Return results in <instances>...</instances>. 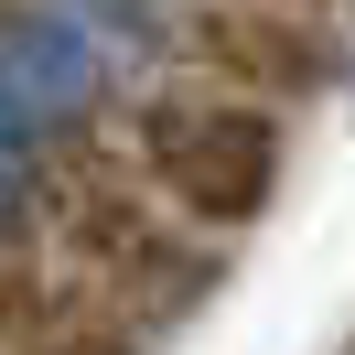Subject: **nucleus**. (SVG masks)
<instances>
[{
	"instance_id": "obj_1",
	"label": "nucleus",
	"mask_w": 355,
	"mask_h": 355,
	"mask_svg": "<svg viewBox=\"0 0 355 355\" xmlns=\"http://www.w3.org/2000/svg\"><path fill=\"white\" fill-rule=\"evenodd\" d=\"M140 173L194 226H248L280 183V130L248 97H151L140 108Z\"/></svg>"
},
{
	"instance_id": "obj_2",
	"label": "nucleus",
	"mask_w": 355,
	"mask_h": 355,
	"mask_svg": "<svg viewBox=\"0 0 355 355\" xmlns=\"http://www.w3.org/2000/svg\"><path fill=\"white\" fill-rule=\"evenodd\" d=\"M0 87H11V108L33 130H65L97 97V44L76 22H54V11H11L0 22Z\"/></svg>"
},
{
	"instance_id": "obj_3",
	"label": "nucleus",
	"mask_w": 355,
	"mask_h": 355,
	"mask_svg": "<svg viewBox=\"0 0 355 355\" xmlns=\"http://www.w3.org/2000/svg\"><path fill=\"white\" fill-rule=\"evenodd\" d=\"M33 151H44V130H33L22 108H11V87H0V216L22 205V183H33Z\"/></svg>"
}]
</instances>
